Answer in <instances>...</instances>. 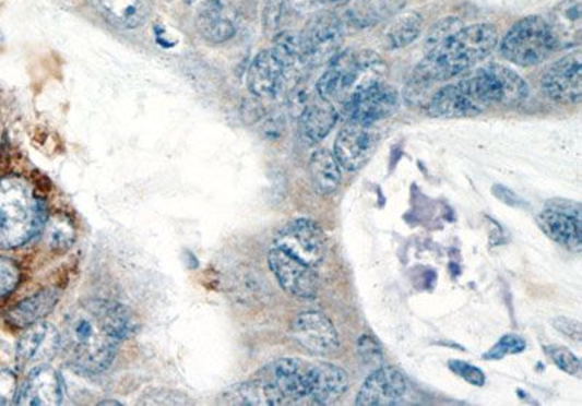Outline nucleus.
<instances>
[{
    "mask_svg": "<svg viewBox=\"0 0 582 406\" xmlns=\"http://www.w3.org/2000/svg\"><path fill=\"white\" fill-rule=\"evenodd\" d=\"M133 331L129 309L117 301H81L66 317L60 349L66 362L78 373H104L112 365L118 345Z\"/></svg>",
    "mask_w": 582,
    "mask_h": 406,
    "instance_id": "nucleus-1",
    "label": "nucleus"
},
{
    "mask_svg": "<svg viewBox=\"0 0 582 406\" xmlns=\"http://www.w3.org/2000/svg\"><path fill=\"white\" fill-rule=\"evenodd\" d=\"M498 44V31L492 24L463 26L439 46L428 48L411 79V85L430 87L474 68L491 55Z\"/></svg>",
    "mask_w": 582,
    "mask_h": 406,
    "instance_id": "nucleus-2",
    "label": "nucleus"
},
{
    "mask_svg": "<svg viewBox=\"0 0 582 406\" xmlns=\"http://www.w3.org/2000/svg\"><path fill=\"white\" fill-rule=\"evenodd\" d=\"M46 222V201L28 179L21 175L0 179V248L15 249L29 242Z\"/></svg>",
    "mask_w": 582,
    "mask_h": 406,
    "instance_id": "nucleus-3",
    "label": "nucleus"
},
{
    "mask_svg": "<svg viewBox=\"0 0 582 406\" xmlns=\"http://www.w3.org/2000/svg\"><path fill=\"white\" fill-rule=\"evenodd\" d=\"M387 74V61L378 52L345 50L328 63L314 89L321 98L330 100L331 104L338 103L343 107L345 100L357 92L384 82Z\"/></svg>",
    "mask_w": 582,
    "mask_h": 406,
    "instance_id": "nucleus-4",
    "label": "nucleus"
},
{
    "mask_svg": "<svg viewBox=\"0 0 582 406\" xmlns=\"http://www.w3.org/2000/svg\"><path fill=\"white\" fill-rule=\"evenodd\" d=\"M465 83L485 108L491 105L518 107L528 96L526 81L513 69L500 63L483 65L465 79Z\"/></svg>",
    "mask_w": 582,
    "mask_h": 406,
    "instance_id": "nucleus-5",
    "label": "nucleus"
},
{
    "mask_svg": "<svg viewBox=\"0 0 582 406\" xmlns=\"http://www.w3.org/2000/svg\"><path fill=\"white\" fill-rule=\"evenodd\" d=\"M501 55L520 68L541 64L555 51L548 22L542 16H526L515 22L504 35Z\"/></svg>",
    "mask_w": 582,
    "mask_h": 406,
    "instance_id": "nucleus-6",
    "label": "nucleus"
},
{
    "mask_svg": "<svg viewBox=\"0 0 582 406\" xmlns=\"http://www.w3.org/2000/svg\"><path fill=\"white\" fill-rule=\"evenodd\" d=\"M274 247L304 264L318 268L326 256V236L322 227L310 218H296L275 234Z\"/></svg>",
    "mask_w": 582,
    "mask_h": 406,
    "instance_id": "nucleus-7",
    "label": "nucleus"
},
{
    "mask_svg": "<svg viewBox=\"0 0 582 406\" xmlns=\"http://www.w3.org/2000/svg\"><path fill=\"white\" fill-rule=\"evenodd\" d=\"M300 35L309 68H317L338 55L344 43V25L336 13L322 12L309 21Z\"/></svg>",
    "mask_w": 582,
    "mask_h": 406,
    "instance_id": "nucleus-8",
    "label": "nucleus"
},
{
    "mask_svg": "<svg viewBox=\"0 0 582 406\" xmlns=\"http://www.w3.org/2000/svg\"><path fill=\"white\" fill-rule=\"evenodd\" d=\"M345 121L354 124L375 126L393 116L400 108V94L387 82L366 87L343 104Z\"/></svg>",
    "mask_w": 582,
    "mask_h": 406,
    "instance_id": "nucleus-9",
    "label": "nucleus"
},
{
    "mask_svg": "<svg viewBox=\"0 0 582 406\" xmlns=\"http://www.w3.org/2000/svg\"><path fill=\"white\" fill-rule=\"evenodd\" d=\"M537 225L554 242L570 249L582 251L581 204L568 200H553L537 214Z\"/></svg>",
    "mask_w": 582,
    "mask_h": 406,
    "instance_id": "nucleus-10",
    "label": "nucleus"
},
{
    "mask_svg": "<svg viewBox=\"0 0 582 406\" xmlns=\"http://www.w3.org/2000/svg\"><path fill=\"white\" fill-rule=\"evenodd\" d=\"M292 338L314 356H331L340 349V335L331 319L318 310H306L293 319Z\"/></svg>",
    "mask_w": 582,
    "mask_h": 406,
    "instance_id": "nucleus-11",
    "label": "nucleus"
},
{
    "mask_svg": "<svg viewBox=\"0 0 582 406\" xmlns=\"http://www.w3.org/2000/svg\"><path fill=\"white\" fill-rule=\"evenodd\" d=\"M379 142L380 134L375 126L347 122L336 135L334 155L341 168L354 172V170L361 169L363 166L369 164Z\"/></svg>",
    "mask_w": 582,
    "mask_h": 406,
    "instance_id": "nucleus-12",
    "label": "nucleus"
},
{
    "mask_svg": "<svg viewBox=\"0 0 582 406\" xmlns=\"http://www.w3.org/2000/svg\"><path fill=\"white\" fill-rule=\"evenodd\" d=\"M542 91L558 104L577 105L582 99V52L562 57L542 77Z\"/></svg>",
    "mask_w": 582,
    "mask_h": 406,
    "instance_id": "nucleus-13",
    "label": "nucleus"
},
{
    "mask_svg": "<svg viewBox=\"0 0 582 406\" xmlns=\"http://www.w3.org/2000/svg\"><path fill=\"white\" fill-rule=\"evenodd\" d=\"M269 265L280 286L288 295L299 299H312L318 295L319 277L312 266L275 247L270 249Z\"/></svg>",
    "mask_w": 582,
    "mask_h": 406,
    "instance_id": "nucleus-14",
    "label": "nucleus"
},
{
    "mask_svg": "<svg viewBox=\"0 0 582 406\" xmlns=\"http://www.w3.org/2000/svg\"><path fill=\"white\" fill-rule=\"evenodd\" d=\"M61 345L60 332L51 323L39 321L26 327L24 335L16 344L17 366L24 370L48 366L59 353Z\"/></svg>",
    "mask_w": 582,
    "mask_h": 406,
    "instance_id": "nucleus-15",
    "label": "nucleus"
},
{
    "mask_svg": "<svg viewBox=\"0 0 582 406\" xmlns=\"http://www.w3.org/2000/svg\"><path fill=\"white\" fill-rule=\"evenodd\" d=\"M408 392V380L395 367L380 366L365 380L356 405L388 406L400 404Z\"/></svg>",
    "mask_w": 582,
    "mask_h": 406,
    "instance_id": "nucleus-16",
    "label": "nucleus"
},
{
    "mask_svg": "<svg viewBox=\"0 0 582 406\" xmlns=\"http://www.w3.org/2000/svg\"><path fill=\"white\" fill-rule=\"evenodd\" d=\"M290 79L273 50L261 51L248 70V89L261 99H273Z\"/></svg>",
    "mask_w": 582,
    "mask_h": 406,
    "instance_id": "nucleus-17",
    "label": "nucleus"
},
{
    "mask_svg": "<svg viewBox=\"0 0 582 406\" xmlns=\"http://www.w3.org/2000/svg\"><path fill=\"white\" fill-rule=\"evenodd\" d=\"M63 383L51 367L41 366L28 371V378L16 395V405L56 406L61 404Z\"/></svg>",
    "mask_w": 582,
    "mask_h": 406,
    "instance_id": "nucleus-18",
    "label": "nucleus"
},
{
    "mask_svg": "<svg viewBox=\"0 0 582 406\" xmlns=\"http://www.w3.org/2000/svg\"><path fill=\"white\" fill-rule=\"evenodd\" d=\"M313 362L299 358H280L269 367V380L282 391L286 399L309 397L312 387Z\"/></svg>",
    "mask_w": 582,
    "mask_h": 406,
    "instance_id": "nucleus-19",
    "label": "nucleus"
},
{
    "mask_svg": "<svg viewBox=\"0 0 582 406\" xmlns=\"http://www.w3.org/2000/svg\"><path fill=\"white\" fill-rule=\"evenodd\" d=\"M427 107L432 116L444 118L475 117L487 109L472 95L465 81L440 87Z\"/></svg>",
    "mask_w": 582,
    "mask_h": 406,
    "instance_id": "nucleus-20",
    "label": "nucleus"
},
{
    "mask_svg": "<svg viewBox=\"0 0 582 406\" xmlns=\"http://www.w3.org/2000/svg\"><path fill=\"white\" fill-rule=\"evenodd\" d=\"M546 22L555 50L579 47L582 41V0H562Z\"/></svg>",
    "mask_w": 582,
    "mask_h": 406,
    "instance_id": "nucleus-21",
    "label": "nucleus"
},
{
    "mask_svg": "<svg viewBox=\"0 0 582 406\" xmlns=\"http://www.w3.org/2000/svg\"><path fill=\"white\" fill-rule=\"evenodd\" d=\"M195 26L201 37L213 44H223L235 37L236 26L223 0H205L195 13Z\"/></svg>",
    "mask_w": 582,
    "mask_h": 406,
    "instance_id": "nucleus-22",
    "label": "nucleus"
},
{
    "mask_svg": "<svg viewBox=\"0 0 582 406\" xmlns=\"http://www.w3.org/2000/svg\"><path fill=\"white\" fill-rule=\"evenodd\" d=\"M338 111L330 100L317 94L305 111L300 114L299 133L306 144H314L325 139L338 121Z\"/></svg>",
    "mask_w": 582,
    "mask_h": 406,
    "instance_id": "nucleus-23",
    "label": "nucleus"
},
{
    "mask_svg": "<svg viewBox=\"0 0 582 406\" xmlns=\"http://www.w3.org/2000/svg\"><path fill=\"white\" fill-rule=\"evenodd\" d=\"M99 15L122 29L142 26L151 16L153 0H92Z\"/></svg>",
    "mask_w": 582,
    "mask_h": 406,
    "instance_id": "nucleus-24",
    "label": "nucleus"
},
{
    "mask_svg": "<svg viewBox=\"0 0 582 406\" xmlns=\"http://www.w3.org/2000/svg\"><path fill=\"white\" fill-rule=\"evenodd\" d=\"M347 371L331 362H313L310 399L318 405H331L347 392Z\"/></svg>",
    "mask_w": 582,
    "mask_h": 406,
    "instance_id": "nucleus-25",
    "label": "nucleus"
},
{
    "mask_svg": "<svg viewBox=\"0 0 582 406\" xmlns=\"http://www.w3.org/2000/svg\"><path fill=\"white\" fill-rule=\"evenodd\" d=\"M60 291L55 287L44 288L26 297L7 312V322L13 327H28L48 317L59 303Z\"/></svg>",
    "mask_w": 582,
    "mask_h": 406,
    "instance_id": "nucleus-26",
    "label": "nucleus"
},
{
    "mask_svg": "<svg viewBox=\"0 0 582 406\" xmlns=\"http://www.w3.org/2000/svg\"><path fill=\"white\" fill-rule=\"evenodd\" d=\"M222 397L225 404L247 406L282 405L287 401L282 391L266 378L235 384Z\"/></svg>",
    "mask_w": 582,
    "mask_h": 406,
    "instance_id": "nucleus-27",
    "label": "nucleus"
},
{
    "mask_svg": "<svg viewBox=\"0 0 582 406\" xmlns=\"http://www.w3.org/2000/svg\"><path fill=\"white\" fill-rule=\"evenodd\" d=\"M404 4V0H354L345 9L344 17L349 26L365 29L387 21Z\"/></svg>",
    "mask_w": 582,
    "mask_h": 406,
    "instance_id": "nucleus-28",
    "label": "nucleus"
},
{
    "mask_svg": "<svg viewBox=\"0 0 582 406\" xmlns=\"http://www.w3.org/2000/svg\"><path fill=\"white\" fill-rule=\"evenodd\" d=\"M309 175L312 179L314 191L321 195H331L341 186V165L334 153L328 148H319L310 156Z\"/></svg>",
    "mask_w": 582,
    "mask_h": 406,
    "instance_id": "nucleus-29",
    "label": "nucleus"
},
{
    "mask_svg": "<svg viewBox=\"0 0 582 406\" xmlns=\"http://www.w3.org/2000/svg\"><path fill=\"white\" fill-rule=\"evenodd\" d=\"M271 50L282 61L290 77L293 74H299L301 70L309 68L300 33L284 31V33L277 34V37L274 38V47Z\"/></svg>",
    "mask_w": 582,
    "mask_h": 406,
    "instance_id": "nucleus-30",
    "label": "nucleus"
},
{
    "mask_svg": "<svg viewBox=\"0 0 582 406\" xmlns=\"http://www.w3.org/2000/svg\"><path fill=\"white\" fill-rule=\"evenodd\" d=\"M424 17L418 12H406L396 16L383 33V46L388 50L408 47L421 34Z\"/></svg>",
    "mask_w": 582,
    "mask_h": 406,
    "instance_id": "nucleus-31",
    "label": "nucleus"
},
{
    "mask_svg": "<svg viewBox=\"0 0 582 406\" xmlns=\"http://www.w3.org/2000/svg\"><path fill=\"white\" fill-rule=\"evenodd\" d=\"M47 243L51 251L64 252L72 248L76 240V230L72 220L63 213H57L47 218Z\"/></svg>",
    "mask_w": 582,
    "mask_h": 406,
    "instance_id": "nucleus-32",
    "label": "nucleus"
},
{
    "mask_svg": "<svg viewBox=\"0 0 582 406\" xmlns=\"http://www.w3.org/2000/svg\"><path fill=\"white\" fill-rule=\"evenodd\" d=\"M545 353L548 354L554 365L559 367L567 374L580 375L581 361L570 349L562 347V345H548L545 347Z\"/></svg>",
    "mask_w": 582,
    "mask_h": 406,
    "instance_id": "nucleus-33",
    "label": "nucleus"
},
{
    "mask_svg": "<svg viewBox=\"0 0 582 406\" xmlns=\"http://www.w3.org/2000/svg\"><path fill=\"white\" fill-rule=\"evenodd\" d=\"M524 349H526V341L522 336L507 334L501 336L500 341L485 354L484 358H487V360H502V358L523 353Z\"/></svg>",
    "mask_w": 582,
    "mask_h": 406,
    "instance_id": "nucleus-34",
    "label": "nucleus"
},
{
    "mask_svg": "<svg viewBox=\"0 0 582 406\" xmlns=\"http://www.w3.org/2000/svg\"><path fill=\"white\" fill-rule=\"evenodd\" d=\"M21 282L20 265L8 256H0V299L15 291Z\"/></svg>",
    "mask_w": 582,
    "mask_h": 406,
    "instance_id": "nucleus-35",
    "label": "nucleus"
},
{
    "mask_svg": "<svg viewBox=\"0 0 582 406\" xmlns=\"http://www.w3.org/2000/svg\"><path fill=\"white\" fill-rule=\"evenodd\" d=\"M463 26H465L463 25V22L454 16L444 17V20L437 22V24L430 29V34H428L426 39V50L439 46L440 43L452 37V35L456 34L459 29L463 28Z\"/></svg>",
    "mask_w": 582,
    "mask_h": 406,
    "instance_id": "nucleus-36",
    "label": "nucleus"
},
{
    "mask_svg": "<svg viewBox=\"0 0 582 406\" xmlns=\"http://www.w3.org/2000/svg\"><path fill=\"white\" fill-rule=\"evenodd\" d=\"M357 353L358 357H360V360L365 362L366 366L376 367V369L382 366V347H380L378 341L375 339V336L361 335L357 341Z\"/></svg>",
    "mask_w": 582,
    "mask_h": 406,
    "instance_id": "nucleus-37",
    "label": "nucleus"
},
{
    "mask_svg": "<svg viewBox=\"0 0 582 406\" xmlns=\"http://www.w3.org/2000/svg\"><path fill=\"white\" fill-rule=\"evenodd\" d=\"M449 369L452 370L454 374L459 375V378L466 380L472 386H484L485 382H487L484 371L476 366L470 365V362L450 360Z\"/></svg>",
    "mask_w": 582,
    "mask_h": 406,
    "instance_id": "nucleus-38",
    "label": "nucleus"
},
{
    "mask_svg": "<svg viewBox=\"0 0 582 406\" xmlns=\"http://www.w3.org/2000/svg\"><path fill=\"white\" fill-rule=\"evenodd\" d=\"M16 395V375L12 371L0 370V406L15 404Z\"/></svg>",
    "mask_w": 582,
    "mask_h": 406,
    "instance_id": "nucleus-39",
    "label": "nucleus"
},
{
    "mask_svg": "<svg viewBox=\"0 0 582 406\" xmlns=\"http://www.w3.org/2000/svg\"><path fill=\"white\" fill-rule=\"evenodd\" d=\"M553 323L555 330L561 332V334L566 335L567 338L574 341V343H581L582 330L580 321H575V319L571 318L559 317L555 318Z\"/></svg>",
    "mask_w": 582,
    "mask_h": 406,
    "instance_id": "nucleus-40",
    "label": "nucleus"
},
{
    "mask_svg": "<svg viewBox=\"0 0 582 406\" xmlns=\"http://www.w3.org/2000/svg\"><path fill=\"white\" fill-rule=\"evenodd\" d=\"M297 9H309L314 7H343L349 0H292Z\"/></svg>",
    "mask_w": 582,
    "mask_h": 406,
    "instance_id": "nucleus-41",
    "label": "nucleus"
},
{
    "mask_svg": "<svg viewBox=\"0 0 582 406\" xmlns=\"http://www.w3.org/2000/svg\"><path fill=\"white\" fill-rule=\"evenodd\" d=\"M183 2H186L187 4H191V3H194L195 0H183Z\"/></svg>",
    "mask_w": 582,
    "mask_h": 406,
    "instance_id": "nucleus-42",
    "label": "nucleus"
}]
</instances>
